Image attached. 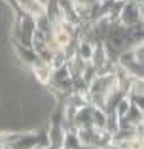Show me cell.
Masks as SVG:
<instances>
[{
	"label": "cell",
	"instance_id": "7a4b0ae2",
	"mask_svg": "<svg viewBox=\"0 0 144 149\" xmlns=\"http://www.w3.org/2000/svg\"><path fill=\"white\" fill-rule=\"evenodd\" d=\"M30 66H32V72H34V76H36V79L40 81L42 85H48L49 77H51V72H53V68L49 66V62L44 61V58L36 53V57L30 61Z\"/></svg>",
	"mask_w": 144,
	"mask_h": 149
},
{
	"label": "cell",
	"instance_id": "3957f363",
	"mask_svg": "<svg viewBox=\"0 0 144 149\" xmlns=\"http://www.w3.org/2000/svg\"><path fill=\"white\" fill-rule=\"evenodd\" d=\"M8 4H10V8L13 10V13H15V17H19V15L23 13V10L19 8V4H17V0H8Z\"/></svg>",
	"mask_w": 144,
	"mask_h": 149
},
{
	"label": "cell",
	"instance_id": "6da1fadb",
	"mask_svg": "<svg viewBox=\"0 0 144 149\" xmlns=\"http://www.w3.org/2000/svg\"><path fill=\"white\" fill-rule=\"evenodd\" d=\"M140 2H131V0H123L118 11V21L122 26H137L140 25Z\"/></svg>",
	"mask_w": 144,
	"mask_h": 149
}]
</instances>
